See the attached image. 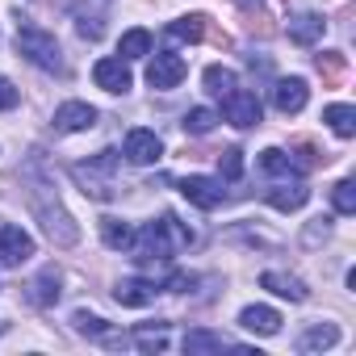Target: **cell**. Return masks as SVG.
Wrapping results in <instances>:
<instances>
[{
    "instance_id": "6da1fadb",
    "label": "cell",
    "mask_w": 356,
    "mask_h": 356,
    "mask_svg": "<svg viewBox=\"0 0 356 356\" xmlns=\"http://www.w3.org/2000/svg\"><path fill=\"white\" fill-rule=\"evenodd\" d=\"M193 243V231L181 222V218H172L163 214L159 222H147L143 231H134V256L138 260H172L176 252H185Z\"/></svg>"
},
{
    "instance_id": "7a4b0ae2",
    "label": "cell",
    "mask_w": 356,
    "mask_h": 356,
    "mask_svg": "<svg viewBox=\"0 0 356 356\" xmlns=\"http://www.w3.org/2000/svg\"><path fill=\"white\" fill-rule=\"evenodd\" d=\"M72 176H76L80 193L92 197V202H109V197H118V151L105 147V151L88 155L84 163H72Z\"/></svg>"
},
{
    "instance_id": "3957f363",
    "label": "cell",
    "mask_w": 356,
    "mask_h": 356,
    "mask_svg": "<svg viewBox=\"0 0 356 356\" xmlns=\"http://www.w3.org/2000/svg\"><path fill=\"white\" fill-rule=\"evenodd\" d=\"M47 193H51L47 185H34V189H30V206H34V214L42 218V231H47L59 248H72V243L80 239V227H76V218L59 206V197L51 202Z\"/></svg>"
},
{
    "instance_id": "277c9868",
    "label": "cell",
    "mask_w": 356,
    "mask_h": 356,
    "mask_svg": "<svg viewBox=\"0 0 356 356\" xmlns=\"http://www.w3.org/2000/svg\"><path fill=\"white\" fill-rule=\"evenodd\" d=\"M17 55H26L42 72H63V51H59L55 34H47L34 22H17Z\"/></svg>"
},
{
    "instance_id": "5b68a950",
    "label": "cell",
    "mask_w": 356,
    "mask_h": 356,
    "mask_svg": "<svg viewBox=\"0 0 356 356\" xmlns=\"http://www.w3.org/2000/svg\"><path fill=\"white\" fill-rule=\"evenodd\" d=\"M185 76H189V63H185L181 55H172V51L155 55V59H151V67H147V84H151V88H159V92L176 88Z\"/></svg>"
},
{
    "instance_id": "8992f818",
    "label": "cell",
    "mask_w": 356,
    "mask_h": 356,
    "mask_svg": "<svg viewBox=\"0 0 356 356\" xmlns=\"http://www.w3.org/2000/svg\"><path fill=\"white\" fill-rule=\"evenodd\" d=\"M181 193H185V202H193L197 210H218V206L227 202V189H222V181H214V176H185V181H181Z\"/></svg>"
},
{
    "instance_id": "52a82bcc",
    "label": "cell",
    "mask_w": 356,
    "mask_h": 356,
    "mask_svg": "<svg viewBox=\"0 0 356 356\" xmlns=\"http://www.w3.org/2000/svg\"><path fill=\"white\" fill-rule=\"evenodd\" d=\"M222 118H227L231 126H239V130H248V126H260V118H264V109H260V101H256V92H243V88H235L231 97H222Z\"/></svg>"
},
{
    "instance_id": "ba28073f",
    "label": "cell",
    "mask_w": 356,
    "mask_h": 356,
    "mask_svg": "<svg viewBox=\"0 0 356 356\" xmlns=\"http://www.w3.org/2000/svg\"><path fill=\"white\" fill-rule=\"evenodd\" d=\"M122 155L130 159V163H138V168H147V163H159L163 159V143H159V134L155 130H130L126 134V143H122Z\"/></svg>"
},
{
    "instance_id": "9c48e42d",
    "label": "cell",
    "mask_w": 356,
    "mask_h": 356,
    "mask_svg": "<svg viewBox=\"0 0 356 356\" xmlns=\"http://www.w3.org/2000/svg\"><path fill=\"white\" fill-rule=\"evenodd\" d=\"M97 126V109L88 101H63L55 109V130L63 134H80V130H92Z\"/></svg>"
},
{
    "instance_id": "30bf717a",
    "label": "cell",
    "mask_w": 356,
    "mask_h": 356,
    "mask_svg": "<svg viewBox=\"0 0 356 356\" xmlns=\"http://www.w3.org/2000/svg\"><path fill=\"white\" fill-rule=\"evenodd\" d=\"M30 256H34V239H30L22 227H0V264L17 268V264H26Z\"/></svg>"
},
{
    "instance_id": "8fae6325",
    "label": "cell",
    "mask_w": 356,
    "mask_h": 356,
    "mask_svg": "<svg viewBox=\"0 0 356 356\" xmlns=\"http://www.w3.org/2000/svg\"><path fill=\"white\" fill-rule=\"evenodd\" d=\"M92 80H97V88H105V92H130V67H126V59H97V67H92Z\"/></svg>"
},
{
    "instance_id": "7c38bea8",
    "label": "cell",
    "mask_w": 356,
    "mask_h": 356,
    "mask_svg": "<svg viewBox=\"0 0 356 356\" xmlns=\"http://www.w3.org/2000/svg\"><path fill=\"white\" fill-rule=\"evenodd\" d=\"M306 101H310V88H306L302 76H289V80H277V84H273V105H277L281 113H302Z\"/></svg>"
},
{
    "instance_id": "4fadbf2b",
    "label": "cell",
    "mask_w": 356,
    "mask_h": 356,
    "mask_svg": "<svg viewBox=\"0 0 356 356\" xmlns=\"http://www.w3.org/2000/svg\"><path fill=\"white\" fill-rule=\"evenodd\" d=\"M306 202H310V189H306L302 181H285V185H273V189H268V206L281 210V214L302 210Z\"/></svg>"
},
{
    "instance_id": "5bb4252c",
    "label": "cell",
    "mask_w": 356,
    "mask_h": 356,
    "mask_svg": "<svg viewBox=\"0 0 356 356\" xmlns=\"http://www.w3.org/2000/svg\"><path fill=\"white\" fill-rule=\"evenodd\" d=\"M260 285L273 289L277 298H289V302H306V298H310V289H306L302 277H289V273H277V268H268V273L260 277Z\"/></svg>"
},
{
    "instance_id": "9a60e30c",
    "label": "cell",
    "mask_w": 356,
    "mask_h": 356,
    "mask_svg": "<svg viewBox=\"0 0 356 356\" xmlns=\"http://www.w3.org/2000/svg\"><path fill=\"white\" fill-rule=\"evenodd\" d=\"M155 293H159V285H155V281H143V277L118 281V289H113V298H118L122 306H151Z\"/></svg>"
},
{
    "instance_id": "2e32d148",
    "label": "cell",
    "mask_w": 356,
    "mask_h": 356,
    "mask_svg": "<svg viewBox=\"0 0 356 356\" xmlns=\"http://www.w3.org/2000/svg\"><path fill=\"white\" fill-rule=\"evenodd\" d=\"M239 327L252 331V335H277V331H281V314H277L273 306H248V310L239 314Z\"/></svg>"
},
{
    "instance_id": "e0dca14e",
    "label": "cell",
    "mask_w": 356,
    "mask_h": 356,
    "mask_svg": "<svg viewBox=\"0 0 356 356\" xmlns=\"http://www.w3.org/2000/svg\"><path fill=\"white\" fill-rule=\"evenodd\" d=\"M339 343V327L335 323H310L302 335H298V352H327Z\"/></svg>"
},
{
    "instance_id": "ac0fdd59",
    "label": "cell",
    "mask_w": 356,
    "mask_h": 356,
    "mask_svg": "<svg viewBox=\"0 0 356 356\" xmlns=\"http://www.w3.org/2000/svg\"><path fill=\"white\" fill-rule=\"evenodd\" d=\"M323 30H327V22H323L318 13H293V17H289V38H293L298 47H314V42L323 38Z\"/></svg>"
},
{
    "instance_id": "d6986e66",
    "label": "cell",
    "mask_w": 356,
    "mask_h": 356,
    "mask_svg": "<svg viewBox=\"0 0 356 356\" xmlns=\"http://www.w3.org/2000/svg\"><path fill=\"white\" fill-rule=\"evenodd\" d=\"M72 327H76L80 335H88V339H101V343H122V335H113V331H109V323H105L101 314L76 310V314H72Z\"/></svg>"
},
{
    "instance_id": "ffe728a7",
    "label": "cell",
    "mask_w": 356,
    "mask_h": 356,
    "mask_svg": "<svg viewBox=\"0 0 356 356\" xmlns=\"http://www.w3.org/2000/svg\"><path fill=\"white\" fill-rule=\"evenodd\" d=\"M172 42H202L206 38V13H189V17H176L168 30H163Z\"/></svg>"
},
{
    "instance_id": "44dd1931",
    "label": "cell",
    "mask_w": 356,
    "mask_h": 356,
    "mask_svg": "<svg viewBox=\"0 0 356 356\" xmlns=\"http://www.w3.org/2000/svg\"><path fill=\"white\" fill-rule=\"evenodd\" d=\"M101 239H105V248H113V252H130V248H134V227L122 222V218H101Z\"/></svg>"
},
{
    "instance_id": "7402d4cb",
    "label": "cell",
    "mask_w": 356,
    "mask_h": 356,
    "mask_svg": "<svg viewBox=\"0 0 356 356\" xmlns=\"http://www.w3.org/2000/svg\"><path fill=\"white\" fill-rule=\"evenodd\" d=\"M202 80H206V92H210V97H218V101H222V97H231V92L239 88V76H235L231 67H222V63L206 67V76H202Z\"/></svg>"
},
{
    "instance_id": "603a6c76",
    "label": "cell",
    "mask_w": 356,
    "mask_h": 356,
    "mask_svg": "<svg viewBox=\"0 0 356 356\" xmlns=\"http://www.w3.org/2000/svg\"><path fill=\"white\" fill-rule=\"evenodd\" d=\"M323 122H327L339 138H352V134H356V109H352V105H327V109H323Z\"/></svg>"
},
{
    "instance_id": "cb8c5ba5",
    "label": "cell",
    "mask_w": 356,
    "mask_h": 356,
    "mask_svg": "<svg viewBox=\"0 0 356 356\" xmlns=\"http://www.w3.org/2000/svg\"><path fill=\"white\" fill-rule=\"evenodd\" d=\"M314 67H318L323 84H339V80L348 76V55H339V51H323V55L314 59Z\"/></svg>"
},
{
    "instance_id": "d4e9b609",
    "label": "cell",
    "mask_w": 356,
    "mask_h": 356,
    "mask_svg": "<svg viewBox=\"0 0 356 356\" xmlns=\"http://www.w3.org/2000/svg\"><path fill=\"white\" fill-rule=\"evenodd\" d=\"M151 55V34L147 30H126L122 42H118V59H143Z\"/></svg>"
},
{
    "instance_id": "484cf974",
    "label": "cell",
    "mask_w": 356,
    "mask_h": 356,
    "mask_svg": "<svg viewBox=\"0 0 356 356\" xmlns=\"http://www.w3.org/2000/svg\"><path fill=\"white\" fill-rule=\"evenodd\" d=\"M260 168H264L268 176H293V172H302V168L293 163V155H285L281 147H268V151H260Z\"/></svg>"
},
{
    "instance_id": "4316f807",
    "label": "cell",
    "mask_w": 356,
    "mask_h": 356,
    "mask_svg": "<svg viewBox=\"0 0 356 356\" xmlns=\"http://www.w3.org/2000/svg\"><path fill=\"white\" fill-rule=\"evenodd\" d=\"M30 302H34V306H51V302H59V273H55V268H47V273L30 285Z\"/></svg>"
},
{
    "instance_id": "83f0119b",
    "label": "cell",
    "mask_w": 356,
    "mask_h": 356,
    "mask_svg": "<svg viewBox=\"0 0 356 356\" xmlns=\"http://www.w3.org/2000/svg\"><path fill=\"white\" fill-rule=\"evenodd\" d=\"M222 348H231L222 335H214V331H189L185 335V352L189 356H202V352H222Z\"/></svg>"
},
{
    "instance_id": "f1b7e54d",
    "label": "cell",
    "mask_w": 356,
    "mask_h": 356,
    "mask_svg": "<svg viewBox=\"0 0 356 356\" xmlns=\"http://www.w3.org/2000/svg\"><path fill=\"white\" fill-rule=\"evenodd\" d=\"M181 126H185V134H197V138H202V134H210V130L218 126V113H214V109H189Z\"/></svg>"
},
{
    "instance_id": "f546056e",
    "label": "cell",
    "mask_w": 356,
    "mask_h": 356,
    "mask_svg": "<svg viewBox=\"0 0 356 356\" xmlns=\"http://www.w3.org/2000/svg\"><path fill=\"white\" fill-rule=\"evenodd\" d=\"M163 331H168V323H155V327H138V331H134V343H138L143 352H163V348H168Z\"/></svg>"
},
{
    "instance_id": "4dcf8cb0",
    "label": "cell",
    "mask_w": 356,
    "mask_h": 356,
    "mask_svg": "<svg viewBox=\"0 0 356 356\" xmlns=\"http://www.w3.org/2000/svg\"><path fill=\"white\" fill-rule=\"evenodd\" d=\"M331 206H335V214H356V185L352 181H339L331 189Z\"/></svg>"
},
{
    "instance_id": "1f68e13d",
    "label": "cell",
    "mask_w": 356,
    "mask_h": 356,
    "mask_svg": "<svg viewBox=\"0 0 356 356\" xmlns=\"http://www.w3.org/2000/svg\"><path fill=\"white\" fill-rule=\"evenodd\" d=\"M76 30H80V38L97 42L105 34V22H101V13H76Z\"/></svg>"
},
{
    "instance_id": "d6a6232c",
    "label": "cell",
    "mask_w": 356,
    "mask_h": 356,
    "mask_svg": "<svg viewBox=\"0 0 356 356\" xmlns=\"http://www.w3.org/2000/svg\"><path fill=\"white\" fill-rule=\"evenodd\" d=\"M218 168H222L227 181H239V176H243V151H239V147L222 151V155H218Z\"/></svg>"
},
{
    "instance_id": "836d02e7",
    "label": "cell",
    "mask_w": 356,
    "mask_h": 356,
    "mask_svg": "<svg viewBox=\"0 0 356 356\" xmlns=\"http://www.w3.org/2000/svg\"><path fill=\"white\" fill-rule=\"evenodd\" d=\"M22 101V88L13 84V80H5V76H0V109H13Z\"/></svg>"
},
{
    "instance_id": "e575fe53",
    "label": "cell",
    "mask_w": 356,
    "mask_h": 356,
    "mask_svg": "<svg viewBox=\"0 0 356 356\" xmlns=\"http://www.w3.org/2000/svg\"><path fill=\"white\" fill-rule=\"evenodd\" d=\"M327 235H331V222H327V218H314L310 231H306V243H318V239H327Z\"/></svg>"
},
{
    "instance_id": "d590c367",
    "label": "cell",
    "mask_w": 356,
    "mask_h": 356,
    "mask_svg": "<svg viewBox=\"0 0 356 356\" xmlns=\"http://www.w3.org/2000/svg\"><path fill=\"white\" fill-rule=\"evenodd\" d=\"M0 335H5V323H0Z\"/></svg>"
}]
</instances>
